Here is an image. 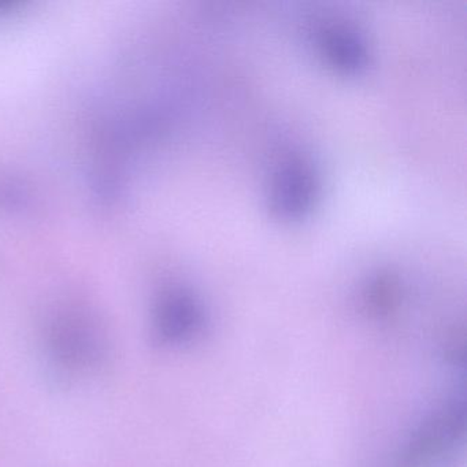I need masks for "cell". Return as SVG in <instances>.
<instances>
[{"label":"cell","instance_id":"cell-2","mask_svg":"<svg viewBox=\"0 0 467 467\" xmlns=\"http://www.w3.org/2000/svg\"><path fill=\"white\" fill-rule=\"evenodd\" d=\"M324 50L333 65L344 70H358L368 59L365 43L354 32L333 29L324 40Z\"/></svg>","mask_w":467,"mask_h":467},{"label":"cell","instance_id":"cell-1","mask_svg":"<svg viewBox=\"0 0 467 467\" xmlns=\"http://www.w3.org/2000/svg\"><path fill=\"white\" fill-rule=\"evenodd\" d=\"M316 195L313 171L303 163H292L278 173L272 190V207L280 217H299Z\"/></svg>","mask_w":467,"mask_h":467}]
</instances>
